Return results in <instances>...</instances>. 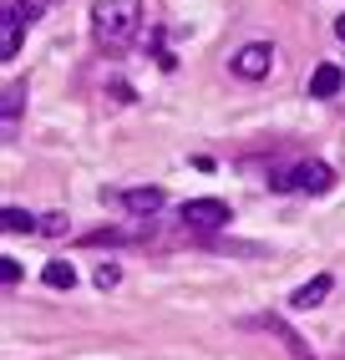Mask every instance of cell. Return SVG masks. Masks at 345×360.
Segmentation results:
<instances>
[{
    "label": "cell",
    "instance_id": "cell-1",
    "mask_svg": "<svg viewBox=\"0 0 345 360\" xmlns=\"http://www.w3.org/2000/svg\"><path fill=\"white\" fill-rule=\"evenodd\" d=\"M142 31V0H96L92 6V36L107 51H127Z\"/></svg>",
    "mask_w": 345,
    "mask_h": 360
},
{
    "label": "cell",
    "instance_id": "cell-2",
    "mask_svg": "<svg viewBox=\"0 0 345 360\" xmlns=\"http://www.w3.org/2000/svg\"><path fill=\"white\" fill-rule=\"evenodd\" d=\"M269 188L275 193H330L335 188V173H330V162H294L284 167V173H269Z\"/></svg>",
    "mask_w": 345,
    "mask_h": 360
},
{
    "label": "cell",
    "instance_id": "cell-3",
    "mask_svg": "<svg viewBox=\"0 0 345 360\" xmlns=\"http://www.w3.org/2000/svg\"><path fill=\"white\" fill-rule=\"evenodd\" d=\"M0 11H6L0 15V61H11V56H20V36L36 20V0H6Z\"/></svg>",
    "mask_w": 345,
    "mask_h": 360
},
{
    "label": "cell",
    "instance_id": "cell-4",
    "mask_svg": "<svg viewBox=\"0 0 345 360\" xmlns=\"http://www.w3.org/2000/svg\"><path fill=\"white\" fill-rule=\"evenodd\" d=\"M229 66H234V77H244V82H264L269 66H275V46H269V41H249V46H239V51L229 56Z\"/></svg>",
    "mask_w": 345,
    "mask_h": 360
},
{
    "label": "cell",
    "instance_id": "cell-5",
    "mask_svg": "<svg viewBox=\"0 0 345 360\" xmlns=\"http://www.w3.org/2000/svg\"><path fill=\"white\" fill-rule=\"evenodd\" d=\"M229 219H234V213H229L224 198H188L183 203V224L188 229H224Z\"/></svg>",
    "mask_w": 345,
    "mask_h": 360
},
{
    "label": "cell",
    "instance_id": "cell-6",
    "mask_svg": "<svg viewBox=\"0 0 345 360\" xmlns=\"http://www.w3.org/2000/svg\"><path fill=\"white\" fill-rule=\"evenodd\" d=\"M117 203L132 213V219H153V213L163 208V188H122Z\"/></svg>",
    "mask_w": 345,
    "mask_h": 360
},
{
    "label": "cell",
    "instance_id": "cell-7",
    "mask_svg": "<svg viewBox=\"0 0 345 360\" xmlns=\"http://www.w3.org/2000/svg\"><path fill=\"white\" fill-rule=\"evenodd\" d=\"M330 290H335V279H330V274H315L310 284H300V290L289 295V309H315V304H325Z\"/></svg>",
    "mask_w": 345,
    "mask_h": 360
},
{
    "label": "cell",
    "instance_id": "cell-8",
    "mask_svg": "<svg viewBox=\"0 0 345 360\" xmlns=\"http://www.w3.org/2000/svg\"><path fill=\"white\" fill-rule=\"evenodd\" d=\"M340 86H345V71H340V66L325 61V66H315V71H310V97L325 102V97H335Z\"/></svg>",
    "mask_w": 345,
    "mask_h": 360
},
{
    "label": "cell",
    "instance_id": "cell-9",
    "mask_svg": "<svg viewBox=\"0 0 345 360\" xmlns=\"http://www.w3.org/2000/svg\"><path fill=\"white\" fill-rule=\"evenodd\" d=\"M20 102H26V82H11V86H6V122H0L6 142H11V137H15V127H20Z\"/></svg>",
    "mask_w": 345,
    "mask_h": 360
},
{
    "label": "cell",
    "instance_id": "cell-10",
    "mask_svg": "<svg viewBox=\"0 0 345 360\" xmlns=\"http://www.w3.org/2000/svg\"><path fill=\"white\" fill-rule=\"evenodd\" d=\"M0 219H6V233H36L41 229V213H26V208H6V213H0Z\"/></svg>",
    "mask_w": 345,
    "mask_h": 360
},
{
    "label": "cell",
    "instance_id": "cell-11",
    "mask_svg": "<svg viewBox=\"0 0 345 360\" xmlns=\"http://www.w3.org/2000/svg\"><path fill=\"white\" fill-rule=\"evenodd\" d=\"M41 279L51 284V290H71V284H77V269H71L66 259H51V264L41 269Z\"/></svg>",
    "mask_w": 345,
    "mask_h": 360
},
{
    "label": "cell",
    "instance_id": "cell-12",
    "mask_svg": "<svg viewBox=\"0 0 345 360\" xmlns=\"http://www.w3.org/2000/svg\"><path fill=\"white\" fill-rule=\"evenodd\" d=\"M66 229H71V219L56 208V213H41V229H36V233H46V238H61Z\"/></svg>",
    "mask_w": 345,
    "mask_h": 360
},
{
    "label": "cell",
    "instance_id": "cell-13",
    "mask_svg": "<svg viewBox=\"0 0 345 360\" xmlns=\"http://www.w3.org/2000/svg\"><path fill=\"white\" fill-rule=\"evenodd\" d=\"M92 279H96V290H117V284H122V269H117L112 259H102V264H96V274H92Z\"/></svg>",
    "mask_w": 345,
    "mask_h": 360
},
{
    "label": "cell",
    "instance_id": "cell-14",
    "mask_svg": "<svg viewBox=\"0 0 345 360\" xmlns=\"http://www.w3.org/2000/svg\"><path fill=\"white\" fill-rule=\"evenodd\" d=\"M0 279H6V284H20V264H15V259H0Z\"/></svg>",
    "mask_w": 345,
    "mask_h": 360
},
{
    "label": "cell",
    "instance_id": "cell-15",
    "mask_svg": "<svg viewBox=\"0 0 345 360\" xmlns=\"http://www.w3.org/2000/svg\"><path fill=\"white\" fill-rule=\"evenodd\" d=\"M335 36H340V41H345V15H340V20H335Z\"/></svg>",
    "mask_w": 345,
    "mask_h": 360
}]
</instances>
